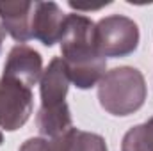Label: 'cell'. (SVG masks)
Returning <instances> with one entry per match:
<instances>
[{
    "mask_svg": "<svg viewBox=\"0 0 153 151\" xmlns=\"http://www.w3.org/2000/svg\"><path fill=\"white\" fill-rule=\"evenodd\" d=\"M36 2H0V21L4 30L18 44L32 39V16Z\"/></svg>",
    "mask_w": 153,
    "mask_h": 151,
    "instance_id": "obj_8",
    "label": "cell"
},
{
    "mask_svg": "<svg viewBox=\"0 0 153 151\" xmlns=\"http://www.w3.org/2000/svg\"><path fill=\"white\" fill-rule=\"evenodd\" d=\"M34 110V94L23 82L4 76L0 78V128L5 132L20 130Z\"/></svg>",
    "mask_w": 153,
    "mask_h": 151,
    "instance_id": "obj_5",
    "label": "cell"
},
{
    "mask_svg": "<svg viewBox=\"0 0 153 151\" xmlns=\"http://www.w3.org/2000/svg\"><path fill=\"white\" fill-rule=\"evenodd\" d=\"M18 151H50V141L45 137H30L20 146Z\"/></svg>",
    "mask_w": 153,
    "mask_h": 151,
    "instance_id": "obj_11",
    "label": "cell"
},
{
    "mask_svg": "<svg viewBox=\"0 0 153 151\" xmlns=\"http://www.w3.org/2000/svg\"><path fill=\"white\" fill-rule=\"evenodd\" d=\"M43 59L38 50L29 44H14L5 59L4 76L16 78L29 85L30 89L38 84L43 76Z\"/></svg>",
    "mask_w": 153,
    "mask_h": 151,
    "instance_id": "obj_6",
    "label": "cell"
},
{
    "mask_svg": "<svg viewBox=\"0 0 153 151\" xmlns=\"http://www.w3.org/2000/svg\"><path fill=\"white\" fill-rule=\"evenodd\" d=\"M50 151H109L102 135L70 128L66 133L50 141Z\"/></svg>",
    "mask_w": 153,
    "mask_h": 151,
    "instance_id": "obj_9",
    "label": "cell"
},
{
    "mask_svg": "<svg viewBox=\"0 0 153 151\" xmlns=\"http://www.w3.org/2000/svg\"><path fill=\"white\" fill-rule=\"evenodd\" d=\"M141 32L137 23L123 14H111L94 25V41L98 52L107 59L126 57L139 46Z\"/></svg>",
    "mask_w": 153,
    "mask_h": 151,
    "instance_id": "obj_4",
    "label": "cell"
},
{
    "mask_svg": "<svg viewBox=\"0 0 153 151\" xmlns=\"http://www.w3.org/2000/svg\"><path fill=\"white\" fill-rule=\"evenodd\" d=\"M66 13L55 2H36L32 16V38L41 41L45 46H53L61 43Z\"/></svg>",
    "mask_w": 153,
    "mask_h": 151,
    "instance_id": "obj_7",
    "label": "cell"
},
{
    "mask_svg": "<svg viewBox=\"0 0 153 151\" xmlns=\"http://www.w3.org/2000/svg\"><path fill=\"white\" fill-rule=\"evenodd\" d=\"M2 142H4V135H2V132H0V146H2Z\"/></svg>",
    "mask_w": 153,
    "mask_h": 151,
    "instance_id": "obj_14",
    "label": "cell"
},
{
    "mask_svg": "<svg viewBox=\"0 0 153 151\" xmlns=\"http://www.w3.org/2000/svg\"><path fill=\"white\" fill-rule=\"evenodd\" d=\"M121 151H153V117L132 126L125 133Z\"/></svg>",
    "mask_w": 153,
    "mask_h": 151,
    "instance_id": "obj_10",
    "label": "cell"
},
{
    "mask_svg": "<svg viewBox=\"0 0 153 151\" xmlns=\"http://www.w3.org/2000/svg\"><path fill=\"white\" fill-rule=\"evenodd\" d=\"M148 96L144 75L134 66H119L107 71L98 82V101L102 109L116 117L137 112Z\"/></svg>",
    "mask_w": 153,
    "mask_h": 151,
    "instance_id": "obj_3",
    "label": "cell"
},
{
    "mask_svg": "<svg viewBox=\"0 0 153 151\" xmlns=\"http://www.w3.org/2000/svg\"><path fill=\"white\" fill-rule=\"evenodd\" d=\"M94 21L84 14H68L61 38L62 62L76 89L94 87L107 70V59L98 52L94 41Z\"/></svg>",
    "mask_w": 153,
    "mask_h": 151,
    "instance_id": "obj_1",
    "label": "cell"
},
{
    "mask_svg": "<svg viewBox=\"0 0 153 151\" xmlns=\"http://www.w3.org/2000/svg\"><path fill=\"white\" fill-rule=\"evenodd\" d=\"M70 4V7L71 9H76V11H98V9H102L103 5H111V2H102V4H91V5H80L78 2H73V0H70L68 2Z\"/></svg>",
    "mask_w": 153,
    "mask_h": 151,
    "instance_id": "obj_12",
    "label": "cell"
},
{
    "mask_svg": "<svg viewBox=\"0 0 153 151\" xmlns=\"http://www.w3.org/2000/svg\"><path fill=\"white\" fill-rule=\"evenodd\" d=\"M70 84L71 82L62 59L53 57L39 80L41 107L36 115V124L43 137L55 139L73 128L71 112L66 103Z\"/></svg>",
    "mask_w": 153,
    "mask_h": 151,
    "instance_id": "obj_2",
    "label": "cell"
},
{
    "mask_svg": "<svg viewBox=\"0 0 153 151\" xmlns=\"http://www.w3.org/2000/svg\"><path fill=\"white\" fill-rule=\"evenodd\" d=\"M4 39H5V30H4V27H2V23H0V50H2Z\"/></svg>",
    "mask_w": 153,
    "mask_h": 151,
    "instance_id": "obj_13",
    "label": "cell"
}]
</instances>
